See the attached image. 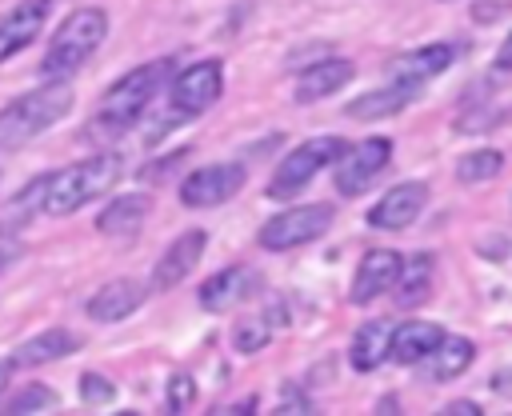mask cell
Returning <instances> with one entry per match:
<instances>
[{"mask_svg":"<svg viewBox=\"0 0 512 416\" xmlns=\"http://www.w3.org/2000/svg\"><path fill=\"white\" fill-rule=\"evenodd\" d=\"M120 172H124V160L116 152H96V156L68 164L64 172H48L40 208L48 216H68V212L92 204L96 196H104L120 180Z\"/></svg>","mask_w":512,"mask_h":416,"instance_id":"cell-1","label":"cell"},{"mask_svg":"<svg viewBox=\"0 0 512 416\" xmlns=\"http://www.w3.org/2000/svg\"><path fill=\"white\" fill-rule=\"evenodd\" d=\"M72 84L68 80H48L24 96H16L8 108H0V148H24L52 124H60L72 108Z\"/></svg>","mask_w":512,"mask_h":416,"instance_id":"cell-2","label":"cell"},{"mask_svg":"<svg viewBox=\"0 0 512 416\" xmlns=\"http://www.w3.org/2000/svg\"><path fill=\"white\" fill-rule=\"evenodd\" d=\"M168 80H172V56H160V60H148V64L124 72V76L100 96V112H96V124H92V128H100V132H108V136L124 132V128L152 104V96H156Z\"/></svg>","mask_w":512,"mask_h":416,"instance_id":"cell-3","label":"cell"},{"mask_svg":"<svg viewBox=\"0 0 512 416\" xmlns=\"http://www.w3.org/2000/svg\"><path fill=\"white\" fill-rule=\"evenodd\" d=\"M104 36H108V12L104 8H76V12H68L64 24L48 40L40 72L48 80H68L76 68L88 64V56L104 44Z\"/></svg>","mask_w":512,"mask_h":416,"instance_id":"cell-4","label":"cell"},{"mask_svg":"<svg viewBox=\"0 0 512 416\" xmlns=\"http://www.w3.org/2000/svg\"><path fill=\"white\" fill-rule=\"evenodd\" d=\"M344 148H348V144H344L340 136H312V140L296 144V148L276 164V176L268 180V196H272V200H292L296 192H304V188L320 176V168H328L332 160H340Z\"/></svg>","mask_w":512,"mask_h":416,"instance_id":"cell-5","label":"cell"},{"mask_svg":"<svg viewBox=\"0 0 512 416\" xmlns=\"http://www.w3.org/2000/svg\"><path fill=\"white\" fill-rule=\"evenodd\" d=\"M336 220V208L332 204H300V208H284L276 212L264 228H260V248L264 252H288V248H300V244H312L320 240Z\"/></svg>","mask_w":512,"mask_h":416,"instance_id":"cell-6","label":"cell"},{"mask_svg":"<svg viewBox=\"0 0 512 416\" xmlns=\"http://www.w3.org/2000/svg\"><path fill=\"white\" fill-rule=\"evenodd\" d=\"M248 172L240 164H204L180 180V204L184 208H220L244 188Z\"/></svg>","mask_w":512,"mask_h":416,"instance_id":"cell-7","label":"cell"},{"mask_svg":"<svg viewBox=\"0 0 512 416\" xmlns=\"http://www.w3.org/2000/svg\"><path fill=\"white\" fill-rule=\"evenodd\" d=\"M344 164L336 168V192L340 196H360L392 160V140L388 136H368L360 140L356 148H344L340 152Z\"/></svg>","mask_w":512,"mask_h":416,"instance_id":"cell-8","label":"cell"},{"mask_svg":"<svg viewBox=\"0 0 512 416\" xmlns=\"http://www.w3.org/2000/svg\"><path fill=\"white\" fill-rule=\"evenodd\" d=\"M168 84H172V108L184 112V116H200L224 92V64L220 60H200V64L184 68L180 76H172Z\"/></svg>","mask_w":512,"mask_h":416,"instance_id":"cell-9","label":"cell"},{"mask_svg":"<svg viewBox=\"0 0 512 416\" xmlns=\"http://www.w3.org/2000/svg\"><path fill=\"white\" fill-rule=\"evenodd\" d=\"M424 208H428V184H424V180H404V184L388 188V192L368 208V224L380 228V232H400V228L416 224Z\"/></svg>","mask_w":512,"mask_h":416,"instance_id":"cell-10","label":"cell"},{"mask_svg":"<svg viewBox=\"0 0 512 416\" xmlns=\"http://www.w3.org/2000/svg\"><path fill=\"white\" fill-rule=\"evenodd\" d=\"M204 248H208V232H204V228L180 232V236L168 244V252L156 260V268H152V288H156V292H168V288H176L180 280H188V272L200 264Z\"/></svg>","mask_w":512,"mask_h":416,"instance_id":"cell-11","label":"cell"},{"mask_svg":"<svg viewBox=\"0 0 512 416\" xmlns=\"http://www.w3.org/2000/svg\"><path fill=\"white\" fill-rule=\"evenodd\" d=\"M400 272V252L392 248H368L352 272V288H348V300L352 304H372L376 296H384L392 288Z\"/></svg>","mask_w":512,"mask_h":416,"instance_id":"cell-12","label":"cell"},{"mask_svg":"<svg viewBox=\"0 0 512 416\" xmlns=\"http://www.w3.org/2000/svg\"><path fill=\"white\" fill-rule=\"evenodd\" d=\"M48 8H52V0H20L16 8H8L0 16V64L12 60L16 52H24L40 36Z\"/></svg>","mask_w":512,"mask_h":416,"instance_id":"cell-13","label":"cell"},{"mask_svg":"<svg viewBox=\"0 0 512 416\" xmlns=\"http://www.w3.org/2000/svg\"><path fill=\"white\" fill-rule=\"evenodd\" d=\"M148 208H152V200L144 192L116 196L96 212V232L108 236V240H132V236H140V228L148 220Z\"/></svg>","mask_w":512,"mask_h":416,"instance_id":"cell-14","label":"cell"},{"mask_svg":"<svg viewBox=\"0 0 512 416\" xmlns=\"http://www.w3.org/2000/svg\"><path fill=\"white\" fill-rule=\"evenodd\" d=\"M416 96H420V84H412V80H388L384 88H372V92L356 96L344 112L352 120H384V116H400Z\"/></svg>","mask_w":512,"mask_h":416,"instance_id":"cell-15","label":"cell"},{"mask_svg":"<svg viewBox=\"0 0 512 416\" xmlns=\"http://www.w3.org/2000/svg\"><path fill=\"white\" fill-rule=\"evenodd\" d=\"M256 284H260V280H256L252 268H244V264L224 268V272H216V276H208V280L200 284V304H204L208 312H224V308L248 300V296L256 292Z\"/></svg>","mask_w":512,"mask_h":416,"instance_id":"cell-16","label":"cell"},{"mask_svg":"<svg viewBox=\"0 0 512 416\" xmlns=\"http://www.w3.org/2000/svg\"><path fill=\"white\" fill-rule=\"evenodd\" d=\"M144 296H148V288L140 284V280H108L92 300H88V316L92 320H100V324H116V320H124V316H132L140 304H144Z\"/></svg>","mask_w":512,"mask_h":416,"instance_id":"cell-17","label":"cell"},{"mask_svg":"<svg viewBox=\"0 0 512 416\" xmlns=\"http://www.w3.org/2000/svg\"><path fill=\"white\" fill-rule=\"evenodd\" d=\"M452 60H456V48H452V44H424V48H412V52L392 56V60H388V76H392V80H412V84H420V80L440 76Z\"/></svg>","mask_w":512,"mask_h":416,"instance_id":"cell-18","label":"cell"},{"mask_svg":"<svg viewBox=\"0 0 512 416\" xmlns=\"http://www.w3.org/2000/svg\"><path fill=\"white\" fill-rule=\"evenodd\" d=\"M352 76H356L352 60H340V56L320 60V64H312L308 72H300V80H296V100H300V104H316V100L340 92Z\"/></svg>","mask_w":512,"mask_h":416,"instance_id":"cell-19","label":"cell"},{"mask_svg":"<svg viewBox=\"0 0 512 416\" xmlns=\"http://www.w3.org/2000/svg\"><path fill=\"white\" fill-rule=\"evenodd\" d=\"M440 336H444V328L432 324V320H404V324L392 328V336H388V356H392L396 364H420V360L436 348Z\"/></svg>","mask_w":512,"mask_h":416,"instance_id":"cell-20","label":"cell"},{"mask_svg":"<svg viewBox=\"0 0 512 416\" xmlns=\"http://www.w3.org/2000/svg\"><path fill=\"white\" fill-rule=\"evenodd\" d=\"M76 348H80V336H76V332H68V328H48V332L24 340V344L12 352V364H20V368H40V364H48V360L72 356Z\"/></svg>","mask_w":512,"mask_h":416,"instance_id":"cell-21","label":"cell"},{"mask_svg":"<svg viewBox=\"0 0 512 416\" xmlns=\"http://www.w3.org/2000/svg\"><path fill=\"white\" fill-rule=\"evenodd\" d=\"M388 336H392V324L388 320H368L352 332V344H348V360L356 372H376L384 360H388Z\"/></svg>","mask_w":512,"mask_h":416,"instance_id":"cell-22","label":"cell"},{"mask_svg":"<svg viewBox=\"0 0 512 416\" xmlns=\"http://www.w3.org/2000/svg\"><path fill=\"white\" fill-rule=\"evenodd\" d=\"M472 356H476V344H472L468 336L444 332V336L436 340V348H432L420 364H428V376H432V380H456V376L472 364Z\"/></svg>","mask_w":512,"mask_h":416,"instance_id":"cell-23","label":"cell"},{"mask_svg":"<svg viewBox=\"0 0 512 416\" xmlns=\"http://www.w3.org/2000/svg\"><path fill=\"white\" fill-rule=\"evenodd\" d=\"M392 288H396V304H400V308H416V304H424L428 292H432V256L420 252V256H412L408 264L400 260V272H396Z\"/></svg>","mask_w":512,"mask_h":416,"instance_id":"cell-24","label":"cell"},{"mask_svg":"<svg viewBox=\"0 0 512 416\" xmlns=\"http://www.w3.org/2000/svg\"><path fill=\"white\" fill-rule=\"evenodd\" d=\"M500 168H504V156L496 148H476V152L456 160V180L460 184H484V180L500 176Z\"/></svg>","mask_w":512,"mask_h":416,"instance_id":"cell-25","label":"cell"},{"mask_svg":"<svg viewBox=\"0 0 512 416\" xmlns=\"http://www.w3.org/2000/svg\"><path fill=\"white\" fill-rule=\"evenodd\" d=\"M268 340H272V320H268V316H244V320H236V328H232V348L244 352V356L268 348Z\"/></svg>","mask_w":512,"mask_h":416,"instance_id":"cell-26","label":"cell"},{"mask_svg":"<svg viewBox=\"0 0 512 416\" xmlns=\"http://www.w3.org/2000/svg\"><path fill=\"white\" fill-rule=\"evenodd\" d=\"M52 404H56V392H52L48 384H28V388H20V392L4 404V412L20 416V412H44V408H52Z\"/></svg>","mask_w":512,"mask_h":416,"instance_id":"cell-27","label":"cell"},{"mask_svg":"<svg viewBox=\"0 0 512 416\" xmlns=\"http://www.w3.org/2000/svg\"><path fill=\"white\" fill-rule=\"evenodd\" d=\"M80 400L84 404H108V400H116V384L104 376V372H84L80 376Z\"/></svg>","mask_w":512,"mask_h":416,"instance_id":"cell-28","label":"cell"},{"mask_svg":"<svg viewBox=\"0 0 512 416\" xmlns=\"http://www.w3.org/2000/svg\"><path fill=\"white\" fill-rule=\"evenodd\" d=\"M196 400V380L188 372H172L168 376V412H188Z\"/></svg>","mask_w":512,"mask_h":416,"instance_id":"cell-29","label":"cell"},{"mask_svg":"<svg viewBox=\"0 0 512 416\" xmlns=\"http://www.w3.org/2000/svg\"><path fill=\"white\" fill-rule=\"evenodd\" d=\"M184 160H188V148H176L172 156H164V160H156V164H144V168H140V180L156 184V180H164V172H172V168L184 164Z\"/></svg>","mask_w":512,"mask_h":416,"instance_id":"cell-30","label":"cell"},{"mask_svg":"<svg viewBox=\"0 0 512 416\" xmlns=\"http://www.w3.org/2000/svg\"><path fill=\"white\" fill-rule=\"evenodd\" d=\"M444 416H480V404H468V400H452V404H444Z\"/></svg>","mask_w":512,"mask_h":416,"instance_id":"cell-31","label":"cell"},{"mask_svg":"<svg viewBox=\"0 0 512 416\" xmlns=\"http://www.w3.org/2000/svg\"><path fill=\"white\" fill-rule=\"evenodd\" d=\"M496 12H504V4H484V8L472 12V20H476V24H480V20H496Z\"/></svg>","mask_w":512,"mask_h":416,"instance_id":"cell-32","label":"cell"},{"mask_svg":"<svg viewBox=\"0 0 512 416\" xmlns=\"http://www.w3.org/2000/svg\"><path fill=\"white\" fill-rule=\"evenodd\" d=\"M216 412H256V400L248 396L244 404H224V408H216Z\"/></svg>","mask_w":512,"mask_h":416,"instance_id":"cell-33","label":"cell"},{"mask_svg":"<svg viewBox=\"0 0 512 416\" xmlns=\"http://www.w3.org/2000/svg\"><path fill=\"white\" fill-rule=\"evenodd\" d=\"M8 376H12V364H0V396H4V388H8Z\"/></svg>","mask_w":512,"mask_h":416,"instance_id":"cell-34","label":"cell"}]
</instances>
